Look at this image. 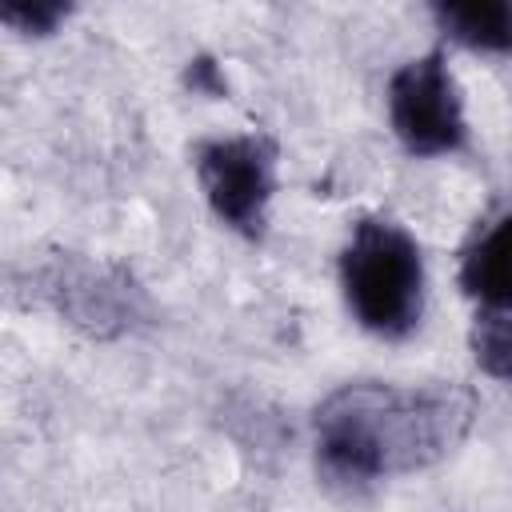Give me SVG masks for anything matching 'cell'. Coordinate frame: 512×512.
<instances>
[{"label":"cell","mask_w":512,"mask_h":512,"mask_svg":"<svg viewBox=\"0 0 512 512\" xmlns=\"http://www.w3.org/2000/svg\"><path fill=\"white\" fill-rule=\"evenodd\" d=\"M480 396L468 384L344 380L308 420L320 484L368 492L448 460L476 428Z\"/></svg>","instance_id":"cell-1"},{"label":"cell","mask_w":512,"mask_h":512,"mask_svg":"<svg viewBox=\"0 0 512 512\" xmlns=\"http://www.w3.org/2000/svg\"><path fill=\"white\" fill-rule=\"evenodd\" d=\"M336 284L348 320L384 344L416 336L428 316L424 244L388 212H360L348 224L336 256Z\"/></svg>","instance_id":"cell-2"},{"label":"cell","mask_w":512,"mask_h":512,"mask_svg":"<svg viewBox=\"0 0 512 512\" xmlns=\"http://www.w3.org/2000/svg\"><path fill=\"white\" fill-rule=\"evenodd\" d=\"M188 156L196 188L216 224L248 244H260L268 236L272 200L280 188V144L268 132L248 128L200 136Z\"/></svg>","instance_id":"cell-3"},{"label":"cell","mask_w":512,"mask_h":512,"mask_svg":"<svg viewBox=\"0 0 512 512\" xmlns=\"http://www.w3.org/2000/svg\"><path fill=\"white\" fill-rule=\"evenodd\" d=\"M388 132L412 160H444L468 148V112L448 48L432 44L400 60L384 80Z\"/></svg>","instance_id":"cell-4"},{"label":"cell","mask_w":512,"mask_h":512,"mask_svg":"<svg viewBox=\"0 0 512 512\" xmlns=\"http://www.w3.org/2000/svg\"><path fill=\"white\" fill-rule=\"evenodd\" d=\"M32 292L88 340H120L152 320V300L136 272L116 260L60 252L32 272Z\"/></svg>","instance_id":"cell-5"},{"label":"cell","mask_w":512,"mask_h":512,"mask_svg":"<svg viewBox=\"0 0 512 512\" xmlns=\"http://www.w3.org/2000/svg\"><path fill=\"white\" fill-rule=\"evenodd\" d=\"M460 296L472 312H504L512 316V208L488 220L460 252L456 264Z\"/></svg>","instance_id":"cell-6"},{"label":"cell","mask_w":512,"mask_h":512,"mask_svg":"<svg viewBox=\"0 0 512 512\" xmlns=\"http://www.w3.org/2000/svg\"><path fill=\"white\" fill-rule=\"evenodd\" d=\"M428 20L444 48L512 60V0H436Z\"/></svg>","instance_id":"cell-7"},{"label":"cell","mask_w":512,"mask_h":512,"mask_svg":"<svg viewBox=\"0 0 512 512\" xmlns=\"http://www.w3.org/2000/svg\"><path fill=\"white\" fill-rule=\"evenodd\" d=\"M468 352L480 376L512 392V316L504 312H472Z\"/></svg>","instance_id":"cell-8"},{"label":"cell","mask_w":512,"mask_h":512,"mask_svg":"<svg viewBox=\"0 0 512 512\" xmlns=\"http://www.w3.org/2000/svg\"><path fill=\"white\" fill-rule=\"evenodd\" d=\"M76 4L68 0H0V24L24 40H48L72 20Z\"/></svg>","instance_id":"cell-9"},{"label":"cell","mask_w":512,"mask_h":512,"mask_svg":"<svg viewBox=\"0 0 512 512\" xmlns=\"http://www.w3.org/2000/svg\"><path fill=\"white\" fill-rule=\"evenodd\" d=\"M180 80H184V88H188L192 96H204V100H228V76H224L220 60L208 56V52L192 56V60L184 64Z\"/></svg>","instance_id":"cell-10"}]
</instances>
